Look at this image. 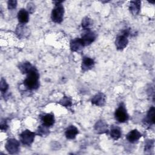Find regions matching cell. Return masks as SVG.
<instances>
[{"label":"cell","instance_id":"obj_1","mask_svg":"<svg viewBox=\"0 0 155 155\" xmlns=\"http://www.w3.org/2000/svg\"><path fill=\"white\" fill-rule=\"evenodd\" d=\"M27 74L26 78L23 82L24 87L30 90L38 89L39 87V74L37 69L35 67Z\"/></svg>","mask_w":155,"mask_h":155},{"label":"cell","instance_id":"obj_2","mask_svg":"<svg viewBox=\"0 0 155 155\" xmlns=\"http://www.w3.org/2000/svg\"><path fill=\"white\" fill-rule=\"evenodd\" d=\"M130 29L127 28L122 30L121 31V33L116 37L115 41V45L117 50H124L127 46L128 43V37L130 35Z\"/></svg>","mask_w":155,"mask_h":155},{"label":"cell","instance_id":"obj_3","mask_svg":"<svg viewBox=\"0 0 155 155\" xmlns=\"http://www.w3.org/2000/svg\"><path fill=\"white\" fill-rule=\"evenodd\" d=\"M64 14V7L62 4H56L53 8L51 14V19L53 22L60 24L63 21Z\"/></svg>","mask_w":155,"mask_h":155},{"label":"cell","instance_id":"obj_4","mask_svg":"<svg viewBox=\"0 0 155 155\" xmlns=\"http://www.w3.org/2000/svg\"><path fill=\"white\" fill-rule=\"evenodd\" d=\"M115 119L120 123H124L129 119V115L123 103L120 104L114 113Z\"/></svg>","mask_w":155,"mask_h":155},{"label":"cell","instance_id":"obj_5","mask_svg":"<svg viewBox=\"0 0 155 155\" xmlns=\"http://www.w3.org/2000/svg\"><path fill=\"white\" fill-rule=\"evenodd\" d=\"M36 133L29 130L23 131L19 135V139L23 145L30 146L34 141Z\"/></svg>","mask_w":155,"mask_h":155},{"label":"cell","instance_id":"obj_6","mask_svg":"<svg viewBox=\"0 0 155 155\" xmlns=\"http://www.w3.org/2000/svg\"><path fill=\"white\" fill-rule=\"evenodd\" d=\"M19 142L15 139L10 138L7 140L5 148L8 153L13 154L18 153L19 150Z\"/></svg>","mask_w":155,"mask_h":155},{"label":"cell","instance_id":"obj_7","mask_svg":"<svg viewBox=\"0 0 155 155\" xmlns=\"http://www.w3.org/2000/svg\"><path fill=\"white\" fill-rule=\"evenodd\" d=\"M96 33L94 31H91L90 30H86L83 33L81 39L84 46H86L93 42L96 39Z\"/></svg>","mask_w":155,"mask_h":155},{"label":"cell","instance_id":"obj_8","mask_svg":"<svg viewBox=\"0 0 155 155\" xmlns=\"http://www.w3.org/2000/svg\"><path fill=\"white\" fill-rule=\"evenodd\" d=\"M16 35L19 38H27L28 36H29V29L28 28L25 26L24 24H19L15 30Z\"/></svg>","mask_w":155,"mask_h":155},{"label":"cell","instance_id":"obj_9","mask_svg":"<svg viewBox=\"0 0 155 155\" xmlns=\"http://www.w3.org/2000/svg\"><path fill=\"white\" fill-rule=\"evenodd\" d=\"M91 102L93 105L102 107L105 104V95L102 93H98L92 97Z\"/></svg>","mask_w":155,"mask_h":155},{"label":"cell","instance_id":"obj_10","mask_svg":"<svg viewBox=\"0 0 155 155\" xmlns=\"http://www.w3.org/2000/svg\"><path fill=\"white\" fill-rule=\"evenodd\" d=\"M41 120L42 125L50 127L53 125L54 124V115L51 113L43 114L42 116H41Z\"/></svg>","mask_w":155,"mask_h":155},{"label":"cell","instance_id":"obj_11","mask_svg":"<svg viewBox=\"0 0 155 155\" xmlns=\"http://www.w3.org/2000/svg\"><path fill=\"white\" fill-rule=\"evenodd\" d=\"M94 61L89 57H84L82 64H81V68L83 71H86L89 70H91L93 68V67L94 65Z\"/></svg>","mask_w":155,"mask_h":155},{"label":"cell","instance_id":"obj_12","mask_svg":"<svg viewBox=\"0 0 155 155\" xmlns=\"http://www.w3.org/2000/svg\"><path fill=\"white\" fill-rule=\"evenodd\" d=\"M70 47L72 51L78 52L83 48L84 45L81 38H75L71 41Z\"/></svg>","mask_w":155,"mask_h":155},{"label":"cell","instance_id":"obj_13","mask_svg":"<svg viewBox=\"0 0 155 155\" xmlns=\"http://www.w3.org/2000/svg\"><path fill=\"white\" fill-rule=\"evenodd\" d=\"M142 134L137 130H133L130 131L126 136V138L130 143H135L141 137Z\"/></svg>","mask_w":155,"mask_h":155},{"label":"cell","instance_id":"obj_14","mask_svg":"<svg viewBox=\"0 0 155 155\" xmlns=\"http://www.w3.org/2000/svg\"><path fill=\"white\" fill-rule=\"evenodd\" d=\"M94 130L98 134L107 133L108 131L107 124L104 120H98L94 125Z\"/></svg>","mask_w":155,"mask_h":155},{"label":"cell","instance_id":"obj_15","mask_svg":"<svg viewBox=\"0 0 155 155\" xmlns=\"http://www.w3.org/2000/svg\"><path fill=\"white\" fill-rule=\"evenodd\" d=\"M140 1H132L130 2L129 10L133 15L136 16L139 15L140 11Z\"/></svg>","mask_w":155,"mask_h":155},{"label":"cell","instance_id":"obj_16","mask_svg":"<svg viewBox=\"0 0 155 155\" xmlns=\"http://www.w3.org/2000/svg\"><path fill=\"white\" fill-rule=\"evenodd\" d=\"M78 129L74 125H70L65 131V135L68 139H74L78 134Z\"/></svg>","mask_w":155,"mask_h":155},{"label":"cell","instance_id":"obj_17","mask_svg":"<svg viewBox=\"0 0 155 155\" xmlns=\"http://www.w3.org/2000/svg\"><path fill=\"white\" fill-rule=\"evenodd\" d=\"M18 19L20 24H25L28 22L29 19L28 12L25 9L22 8L18 13Z\"/></svg>","mask_w":155,"mask_h":155},{"label":"cell","instance_id":"obj_18","mask_svg":"<svg viewBox=\"0 0 155 155\" xmlns=\"http://www.w3.org/2000/svg\"><path fill=\"white\" fill-rule=\"evenodd\" d=\"M154 113H155L154 107H151L148 111L147 116L145 118V120H143V122L148 125H153L154 124Z\"/></svg>","mask_w":155,"mask_h":155},{"label":"cell","instance_id":"obj_19","mask_svg":"<svg viewBox=\"0 0 155 155\" xmlns=\"http://www.w3.org/2000/svg\"><path fill=\"white\" fill-rule=\"evenodd\" d=\"M18 68L22 74H27L30 71H31L35 68V67H33L28 62H24L19 64Z\"/></svg>","mask_w":155,"mask_h":155},{"label":"cell","instance_id":"obj_20","mask_svg":"<svg viewBox=\"0 0 155 155\" xmlns=\"http://www.w3.org/2000/svg\"><path fill=\"white\" fill-rule=\"evenodd\" d=\"M110 134L111 137L113 139V140H117L119 139L122 134L121 133V130L119 127H117V126H113L110 130Z\"/></svg>","mask_w":155,"mask_h":155},{"label":"cell","instance_id":"obj_21","mask_svg":"<svg viewBox=\"0 0 155 155\" xmlns=\"http://www.w3.org/2000/svg\"><path fill=\"white\" fill-rule=\"evenodd\" d=\"M93 24V22L92 19L86 16L82 19L81 25H82V27L84 28V30H90V28L92 27Z\"/></svg>","mask_w":155,"mask_h":155},{"label":"cell","instance_id":"obj_22","mask_svg":"<svg viewBox=\"0 0 155 155\" xmlns=\"http://www.w3.org/2000/svg\"><path fill=\"white\" fill-rule=\"evenodd\" d=\"M49 133L50 131L48 127L45 125H41L38 127L36 134L40 136H47L48 134H49Z\"/></svg>","mask_w":155,"mask_h":155},{"label":"cell","instance_id":"obj_23","mask_svg":"<svg viewBox=\"0 0 155 155\" xmlns=\"http://www.w3.org/2000/svg\"><path fill=\"white\" fill-rule=\"evenodd\" d=\"M59 104L65 107H70L72 105L71 99L68 96H64L59 101Z\"/></svg>","mask_w":155,"mask_h":155},{"label":"cell","instance_id":"obj_24","mask_svg":"<svg viewBox=\"0 0 155 155\" xmlns=\"http://www.w3.org/2000/svg\"><path fill=\"white\" fill-rule=\"evenodd\" d=\"M8 88V85L6 82L4 78H1L0 82V90L2 94H4L7 92Z\"/></svg>","mask_w":155,"mask_h":155},{"label":"cell","instance_id":"obj_25","mask_svg":"<svg viewBox=\"0 0 155 155\" xmlns=\"http://www.w3.org/2000/svg\"><path fill=\"white\" fill-rule=\"evenodd\" d=\"M154 146V140H147L145 144V151H150L152 150Z\"/></svg>","mask_w":155,"mask_h":155},{"label":"cell","instance_id":"obj_26","mask_svg":"<svg viewBox=\"0 0 155 155\" xmlns=\"http://www.w3.org/2000/svg\"><path fill=\"white\" fill-rule=\"evenodd\" d=\"M17 1L16 0H9L7 2V7L9 10H13L16 8Z\"/></svg>","mask_w":155,"mask_h":155},{"label":"cell","instance_id":"obj_27","mask_svg":"<svg viewBox=\"0 0 155 155\" xmlns=\"http://www.w3.org/2000/svg\"><path fill=\"white\" fill-rule=\"evenodd\" d=\"M27 11L28 12L30 13H32L34 11H35V4L32 2H29L27 4Z\"/></svg>","mask_w":155,"mask_h":155},{"label":"cell","instance_id":"obj_28","mask_svg":"<svg viewBox=\"0 0 155 155\" xmlns=\"http://www.w3.org/2000/svg\"><path fill=\"white\" fill-rule=\"evenodd\" d=\"M0 127H1V130L3 131H5L7 128H8V125L7 124L6 120H1V124H0Z\"/></svg>","mask_w":155,"mask_h":155}]
</instances>
